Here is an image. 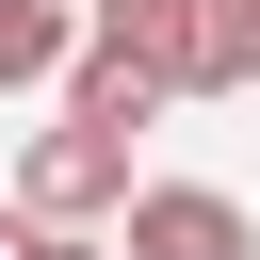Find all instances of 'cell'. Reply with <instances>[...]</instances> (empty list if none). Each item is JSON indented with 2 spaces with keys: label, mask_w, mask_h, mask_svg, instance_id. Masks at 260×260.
<instances>
[{
  "label": "cell",
  "mask_w": 260,
  "mask_h": 260,
  "mask_svg": "<svg viewBox=\"0 0 260 260\" xmlns=\"http://www.w3.org/2000/svg\"><path fill=\"white\" fill-rule=\"evenodd\" d=\"M130 195H146V179H130V146H114V130H81V114H65V130H32V162H16V211H32V228H98V211H130Z\"/></svg>",
  "instance_id": "cell-1"
},
{
  "label": "cell",
  "mask_w": 260,
  "mask_h": 260,
  "mask_svg": "<svg viewBox=\"0 0 260 260\" xmlns=\"http://www.w3.org/2000/svg\"><path fill=\"white\" fill-rule=\"evenodd\" d=\"M81 49L130 65L146 98H211V49H195V0H81Z\"/></svg>",
  "instance_id": "cell-2"
},
{
  "label": "cell",
  "mask_w": 260,
  "mask_h": 260,
  "mask_svg": "<svg viewBox=\"0 0 260 260\" xmlns=\"http://www.w3.org/2000/svg\"><path fill=\"white\" fill-rule=\"evenodd\" d=\"M114 260H260V211H244L228 179H146Z\"/></svg>",
  "instance_id": "cell-3"
},
{
  "label": "cell",
  "mask_w": 260,
  "mask_h": 260,
  "mask_svg": "<svg viewBox=\"0 0 260 260\" xmlns=\"http://www.w3.org/2000/svg\"><path fill=\"white\" fill-rule=\"evenodd\" d=\"M49 65H81V16H65V0H0V98L49 81Z\"/></svg>",
  "instance_id": "cell-4"
},
{
  "label": "cell",
  "mask_w": 260,
  "mask_h": 260,
  "mask_svg": "<svg viewBox=\"0 0 260 260\" xmlns=\"http://www.w3.org/2000/svg\"><path fill=\"white\" fill-rule=\"evenodd\" d=\"M195 49H211V98L260 81V0H195Z\"/></svg>",
  "instance_id": "cell-5"
},
{
  "label": "cell",
  "mask_w": 260,
  "mask_h": 260,
  "mask_svg": "<svg viewBox=\"0 0 260 260\" xmlns=\"http://www.w3.org/2000/svg\"><path fill=\"white\" fill-rule=\"evenodd\" d=\"M16 228H32V211H16ZM16 260H114V244H98V228H32Z\"/></svg>",
  "instance_id": "cell-6"
},
{
  "label": "cell",
  "mask_w": 260,
  "mask_h": 260,
  "mask_svg": "<svg viewBox=\"0 0 260 260\" xmlns=\"http://www.w3.org/2000/svg\"><path fill=\"white\" fill-rule=\"evenodd\" d=\"M16 244H32V228H16V211H0V260H16Z\"/></svg>",
  "instance_id": "cell-7"
}]
</instances>
